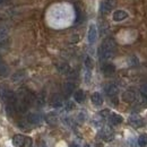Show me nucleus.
Segmentation results:
<instances>
[{"label": "nucleus", "mask_w": 147, "mask_h": 147, "mask_svg": "<svg viewBox=\"0 0 147 147\" xmlns=\"http://www.w3.org/2000/svg\"><path fill=\"white\" fill-rule=\"evenodd\" d=\"M114 53H115V41L113 38L104 40L98 50V55H100L101 60H103V61L110 60L114 55Z\"/></svg>", "instance_id": "obj_1"}, {"label": "nucleus", "mask_w": 147, "mask_h": 147, "mask_svg": "<svg viewBox=\"0 0 147 147\" xmlns=\"http://www.w3.org/2000/svg\"><path fill=\"white\" fill-rule=\"evenodd\" d=\"M130 126L135 127V128H140L144 126V120L138 115V114H131L128 119Z\"/></svg>", "instance_id": "obj_2"}, {"label": "nucleus", "mask_w": 147, "mask_h": 147, "mask_svg": "<svg viewBox=\"0 0 147 147\" xmlns=\"http://www.w3.org/2000/svg\"><path fill=\"white\" fill-rule=\"evenodd\" d=\"M115 5V0H103L101 3V13L109 14Z\"/></svg>", "instance_id": "obj_3"}, {"label": "nucleus", "mask_w": 147, "mask_h": 147, "mask_svg": "<svg viewBox=\"0 0 147 147\" xmlns=\"http://www.w3.org/2000/svg\"><path fill=\"white\" fill-rule=\"evenodd\" d=\"M100 136L104 142H111L113 139V131L110 127H103L100 131Z\"/></svg>", "instance_id": "obj_4"}, {"label": "nucleus", "mask_w": 147, "mask_h": 147, "mask_svg": "<svg viewBox=\"0 0 147 147\" xmlns=\"http://www.w3.org/2000/svg\"><path fill=\"white\" fill-rule=\"evenodd\" d=\"M97 38V28L94 24H91L88 27V33H87V40L90 44H94Z\"/></svg>", "instance_id": "obj_5"}, {"label": "nucleus", "mask_w": 147, "mask_h": 147, "mask_svg": "<svg viewBox=\"0 0 147 147\" xmlns=\"http://www.w3.org/2000/svg\"><path fill=\"white\" fill-rule=\"evenodd\" d=\"M104 91L109 97H117V94L119 93V87L115 84H108L105 86Z\"/></svg>", "instance_id": "obj_6"}, {"label": "nucleus", "mask_w": 147, "mask_h": 147, "mask_svg": "<svg viewBox=\"0 0 147 147\" xmlns=\"http://www.w3.org/2000/svg\"><path fill=\"white\" fill-rule=\"evenodd\" d=\"M42 121V117L38 113H30L27 115V122L30 125H38Z\"/></svg>", "instance_id": "obj_7"}, {"label": "nucleus", "mask_w": 147, "mask_h": 147, "mask_svg": "<svg viewBox=\"0 0 147 147\" xmlns=\"http://www.w3.org/2000/svg\"><path fill=\"white\" fill-rule=\"evenodd\" d=\"M122 100L126 103H132L136 100V94H135V92H132V91H126V92L122 94Z\"/></svg>", "instance_id": "obj_8"}, {"label": "nucleus", "mask_w": 147, "mask_h": 147, "mask_svg": "<svg viewBox=\"0 0 147 147\" xmlns=\"http://www.w3.org/2000/svg\"><path fill=\"white\" fill-rule=\"evenodd\" d=\"M127 17H128V13L125 10H115L113 13V20H115V22H121Z\"/></svg>", "instance_id": "obj_9"}, {"label": "nucleus", "mask_w": 147, "mask_h": 147, "mask_svg": "<svg viewBox=\"0 0 147 147\" xmlns=\"http://www.w3.org/2000/svg\"><path fill=\"white\" fill-rule=\"evenodd\" d=\"M91 100H92L93 104L96 105V107H101V105L103 104V97H102V95H101L100 93H97V92L93 93Z\"/></svg>", "instance_id": "obj_10"}, {"label": "nucleus", "mask_w": 147, "mask_h": 147, "mask_svg": "<svg viewBox=\"0 0 147 147\" xmlns=\"http://www.w3.org/2000/svg\"><path fill=\"white\" fill-rule=\"evenodd\" d=\"M109 119H110V123L111 125H113V126H118V125H120V123L123 121L122 117H121L120 114H117V113H112V114H110Z\"/></svg>", "instance_id": "obj_11"}, {"label": "nucleus", "mask_w": 147, "mask_h": 147, "mask_svg": "<svg viewBox=\"0 0 147 147\" xmlns=\"http://www.w3.org/2000/svg\"><path fill=\"white\" fill-rule=\"evenodd\" d=\"M9 75V68L0 55V77H7Z\"/></svg>", "instance_id": "obj_12"}, {"label": "nucleus", "mask_w": 147, "mask_h": 147, "mask_svg": "<svg viewBox=\"0 0 147 147\" xmlns=\"http://www.w3.org/2000/svg\"><path fill=\"white\" fill-rule=\"evenodd\" d=\"M25 139H26V137L24 135H15L13 137V144H14L15 147H22L24 142H25Z\"/></svg>", "instance_id": "obj_13"}, {"label": "nucleus", "mask_w": 147, "mask_h": 147, "mask_svg": "<svg viewBox=\"0 0 147 147\" xmlns=\"http://www.w3.org/2000/svg\"><path fill=\"white\" fill-rule=\"evenodd\" d=\"M74 90H75V84L73 82H67L63 85V93H65L66 96H69L70 94H73Z\"/></svg>", "instance_id": "obj_14"}, {"label": "nucleus", "mask_w": 147, "mask_h": 147, "mask_svg": "<svg viewBox=\"0 0 147 147\" xmlns=\"http://www.w3.org/2000/svg\"><path fill=\"white\" fill-rule=\"evenodd\" d=\"M74 98H75V101L77 103L84 102V100H85V93H84V91L83 90H77L76 92L74 93Z\"/></svg>", "instance_id": "obj_15"}, {"label": "nucleus", "mask_w": 147, "mask_h": 147, "mask_svg": "<svg viewBox=\"0 0 147 147\" xmlns=\"http://www.w3.org/2000/svg\"><path fill=\"white\" fill-rule=\"evenodd\" d=\"M51 105H52L53 108H60V107H62V98H61V96H60V95L55 94V95L52 96Z\"/></svg>", "instance_id": "obj_16"}, {"label": "nucleus", "mask_w": 147, "mask_h": 147, "mask_svg": "<svg viewBox=\"0 0 147 147\" xmlns=\"http://www.w3.org/2000/svg\"><path fill=\"white\" fill-rule=\"evenodd\" d=\"M103 73L104 75H107V76H111V75H113L114 71H115V67L112 65V63H107L104 67H103Z\"/></svg>", "instance_id": "obj_17"}, {"label": "nucleus", "mask_w": 147, "mask_h": 147, "mask_svg": "<svg viewBox=\"0 0 147 147\" xmlns=\"http://www.w3.org/2000/svg\"><path fill=\"white\" fill-rule=\"evenodd\" d=\"M7 37H8V31H7V28L3 27V26H0V44H2L3 42H6Z\"/></svg>", "instance_id": "obj_18"}, {"label": "nucleus", "mask_w": 147, "mask_h": 147, "mask_svg": "<svg viewBox=\"0 0 147 147\" xmlns=\"http://www.w3.org/2000/svg\"><path fill=\"white\" fill-rule=\"evenodd\" d=\"M138 145L140 147H145L147 145V135L146 134H143L139 136L138 138Z\"/></svg>", "instance_id": "obj_19"}, {"label": "nucleus", "mask_w": 147, "mask_h": 147, "mask_svg": "<svg viewBox=\"0 0 147 147\" xmlns=\"http://www.w3.org/2000/svg\"><path fill=\"white\" fill-rule=\"evenodd\" d=\"M93 67H94V62H93L92 58L87 55V57L85 58V68L88 69V70H92Z\"/></svg>", "instance_id": "obj_20"}, {"label": "nucleus", "mask_w": 147, "mask_h": 147, "mask_svg": "<svg viewBox=\"0 0 147 147\" xmlns=\"http://www.w3.org/2000/svg\"><path fill=\"white\" fill-rule=\"evenodd\" d=\"M47 121L49 123H51V125H55V122H57V117H55V113H49L47 115Z\"/></svg>", "instance_id": "obj_21"}, {"label": "nucleus", "mask_w": 147, "mask_h": 147, "mask_svg": "<svg viewBox=\"0 0 147 147\" xmlns=\"http://www.w3.org/2000/svg\"><path fill=\"white\" fill-rule=\"evenodd\" d=\"M140 94H142V97L144 100H147V84L142 85V87H140Z\"/></svg>", "instance_id": "obj_22"}, {"label": "nucleus", "mask_w": 147, "mask_h": 147, "mask_svg": "<svg viewBox=\"0 0 147 147\" xmlns=\"http://www.w3.org/2000/svg\"><path fill=\"white\" fill-rule=\"evenodd\" d=\"M32 144H33L32 138L26 137V139H25V142H24V144H23V146L22 147H32Z\"/></svg>", "instance_id": "obj_23"}, {"label": "nucleus", "mask_w": 147, "mask_h": 147, "mask_svg": "<svg viewBox=\"0 0 147 147\" xmlns=\"http://www.w3.org/2000/svg\"><path fill=\"white\" fill-rule=\"evenodd\" d=\"M58 69L60 70V73L65 74V73H68V70H69V67H68L67 65H65V63H63V65L59 66V67H58Z\"/></svg>", "instance_id": "obj_24"}, {"label": "nucleus", "mask_w": 147, "mask_h": 147, "mask_svg": "<svg viewBox=\"0 0 147 147\" xmlns=\"http://www.w3.org/2000/svg\"><path fill=\"white\" fill-rule=\"evenodd\" d=\"M101 115H102V117H104V118H107L108 115H110V111H109V110L101 111Z\"/></svg>", "instance_id": "obj_25"}, {"label": "nucleus", "mask_w": 147, "mask_h": 147, "mask_svg": "<svg viewBox=\"0 0 147 147\" xmlns=\"http://www.w3.org/2000/svg\"><path fill=\"white\" fill-rule=\"evenodd\" d=\"M67 110H73L74 109V103L73 102H68L67 103V108H66Z\"/></svg>", "instance_id": "obj_26"}, {"label": "nucleus", "mask_w": 147, "mask_h": 147, "mask_svg": "<svg viewBox=\"0 0 147 147\" xmlns=\"http://www.w3.org/2000/svg\"><path fill=\"white\" fill-rule=\"evenodd\" d=\"M38 147H47V145H45L44 143H41V144L38 145Z\"/></svg>", "instance_id": "obj_27"}, {"label": "nucleus", "mask_w": 147, "mask_h": 147, "mask_svg": "<svg viewBox=\"0 0 147 147\" xmlns=\"http://www.w3.org/2000/svg\"><path fill=\"white\" fill-rule=\"evenodd\" d=\"M70 147H77V146H76L75 144H73V145H70Z\"/></svg>", "instance_id": "obj_28"}, {"label": "nucleus", "mask_w": 147, "mask_h": 147, "mask_svg": "<svg viewBox=\"0 0 147 147\" xmlns=\"http://www.w3.org/2000/svg\"><path fill=\"white\" fill-rule=\"evenodd\" d=\"M3 2V0H0V3H2Z\"/></svg>", "instance_id": "obj_29"}]
</instances>
